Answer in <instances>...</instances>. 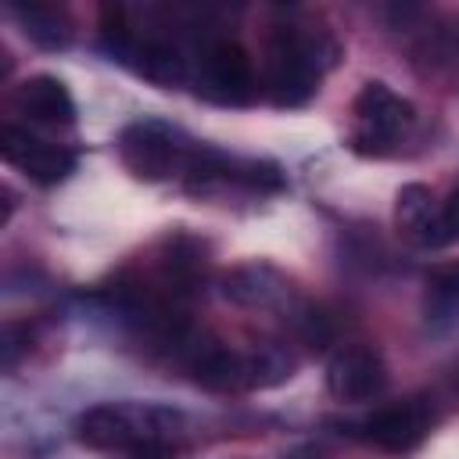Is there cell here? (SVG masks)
Instances as JSON below:
<instances>
[{
  "mask_svg": "<svg viewBox=\"0 0 459 459\" xmlns=\"http://www.w3.org/2000/svg\"><path fill=\"white\" fill-rule=\"evenodd\" d=\"M118 154H122L126 169L140 179H169L172 172L186 169V161H190L186 147L176 143L172 133L154 122H136V126L122 129Z\"/></svg>",
  "mask_w": 459,
  "mask_h": 459,
  "instance_id": "obj_1",
  "label": "cell"
},
{
  "mask_svg": "<svg viewBox=\"0 0 459 459\" xmlns=\"http://www.w3.org/2000/svg\"><path fill=\"white\" fill-rule=\"evenodd\" d=\"M355 111V143H369L373 151H380L384 143H391L409 122H412V104L405 97H398L387 82H366L351 104Z\"/></svg>",
  "mask_w": 459,
  "mask_h": 459,
  "instance_id": "obj_2",
  "label": "cell"
},
{
  "mask_svg": "<svg viewBox=\"0 0 459 459\" xmlns=\"http://www.w3.org/2000/svg\"><path fill=\"white\" fill-rule=\"evenodd\" d=\"M387 384V369L377 348L348 344L326 362V387L341 402H369Z\"/></svg>",
  "mask_w": 459,
  "mask_h": 459,
  "instance_id": "obj_3",
  "label": "cell"
},
{
  "mask_svg": "<svg viewBox=\"0 0 459 459\" xmlns=\"http://www.w3.org/2000/svg\"><path fill=\"white\" fill-rule=\"evenodd\" d=\"M430 405L423 398H409V402H394V405H384L377 409L362 430H366V441L384 448V452H412L427 430H430Z\"/></svg>",
  "mask_w": 459,
  "mask_h": 459,
  "instance_id": "obj_4",
  "label": "cell"
},
{
  "mask_svg": "<svg viewBox=\"0 0 459 459\" xmlns=\"http://www.w3.org/2000/svg\"><path fill=\"white\" fill-rule=\"evenodd\" d=\"M0 154L11 165H18L22 172H29L36 183H57L75 165V154L72 151H65L57 143H47V140H39L29 129L11 126V122L0 129Z\"/></svg>",
  "mask_w": 459,
  "mask_h": 459,
  "instance_id": "obj_5",
  "label": "cell"
},
{
  "mask_svg": "<svg viewBox=\"0 0 459 459\" xmlns=\"http://www.w3.org/2000/svg\"><path fill=\"white\" fill-rule=\"evenodd\" d=\"M204 82L219 100L244 104L251 97L255 75H251V57L244 54L240 43L233 39H215L204 47Z\"/></svg>",
  "mask_w": 459,
  "mask_h": 459,
  "instance_id": "obj_6",
  "label": "cell"
},
{
  "mask_svg": "<svg viewBox=\"0 0 459 459\" xmlns=\"http://www.w3.org/2000/svg\"><path fill=\"white\" fill-rule=\"evenodd\" d=\"M394 222L420 247H441V244L452 240L448 230H445V219H441V212H434V197H430V190L423 183H409V186L398 190Z\"/></svg>",
  "mask_w": 459,
  "mask_h": 459,
  "instance_id": "obj_7",
  "label": "cell"
},
{
  "mask_svg": "<svg viewBox=\"0 0 459 459\" xmlns=\"http://www.w3.org/2000/svg\"><path fill=\"white\" fill-rule=\"evenodd\" d=\"M11 104L22 115H29L36 122H50V126H57V122L68 126L75 118V100L57 75H29L25 82L14 86Z\"/></svg>",
  "mask_w": 459,
  "mask_h": 459,
  "instance_id": "obj_8",
  "label": "cell"
},
{
  "mask_svg": "<svg viewBox=\"0 0 459 459\" xmlns=\"http://www.w3.org/2000/svg\"><path fill=\"white\" fill-rule=\"evenodd\" d=\"M194 377L204 387H247V355H237L230 348H208L194 359Z\"/></svg>",
  "mask_w": 459,
  "mask_h": 459,
  "instance_id": "obj_9",
  "label": "cell"
},
{
  "mask_svg": "<svg viewBox=\"0 0 459 459\" xmlns=\"http://www.w3.org/2000/svg\"><path fill=\"white\" fill-rule=\"evenodd\" d=\"M222 290L237 305H269L273 298H280L283 287H280L273 269H265V265H240V269L226 273Z\"/></svg>",
  "mask_w": 459,
  "mask_h": 459,
  "instance_id": "obj_10",
  "label": "cell"
},
{
  "mask_svg": "<svg viewBox=\"0 0 459 459\" xmlns=\"http://www.w3.org/2000/svg\"><path fill=\"white\" fill-rule=\"evenodd\" d=\"M14 14L22 18L25 32L39 47H65L68 43V25H65L61 11L47 7V4H29V7H14Z\"/></svg>",
  "mask_w": 459,
  "mask_h": 459,
  "instance_id": "obj_11",
  "label": "cell"
},
{
  "mask_svg": "<svg viewBox=\"0 0 459 459\" xmlns=\"http://www.w3.org/2000/svg\"><path fill=\"white\" fill-rule=\"evenodd\" d=\"M290 377V359L276 348H262L247 355V387H273Z\"/></svg>",
  "mask_w": 459,
  "mask_h": 459,
  "instance_id": "obj_12",
  "label": "cell"
},
{
  "mask_svg": "<svg viewBox=\"0 0 459 459\" xmlns=\"http://www.w3.org/2000/svg\"><path fill=\"white\" fill-rule=\"evenodd\" d=\"M129 455L133 459H176L179 445L172 441V434H147V437L129 445Z\"/></svg>",
  "mask_w": 459,
  "mask_h": 459,
  "instance_id": "obj_13",
  "label": "cell"
},
{
  "mask_svg": "<svg viewBox=\"0 0 459 459\" xmlns=\"http://www.w3.org/2000/svg\"><path fill=\"white\" fill-rule=\"evenodd\" d=\"M427 287H430L437 298L459 301V262H437V265L427 273Z\"/></svg>",
  "mask_w": 459,
  "mask_h": 459,
  "instance_id": "obj_14",
  "label": "cell"
},
{
  "mask_svg": "<svg viewBox=\"0 0 459 459\" xmlns=\"http://www.w3.org/2000/svg\"><path fill=\"white\" fill-rule=\"evenodd\" d=\"M441 219H445L448 237L455 240V237H459V190L448 194V201H445V208H441Z\"/></svg>",
  "mask_w": 459,
  "mask_h": 459,
  "instance_id": "obj_15",
  "label": "cell"
}]
</instances>
